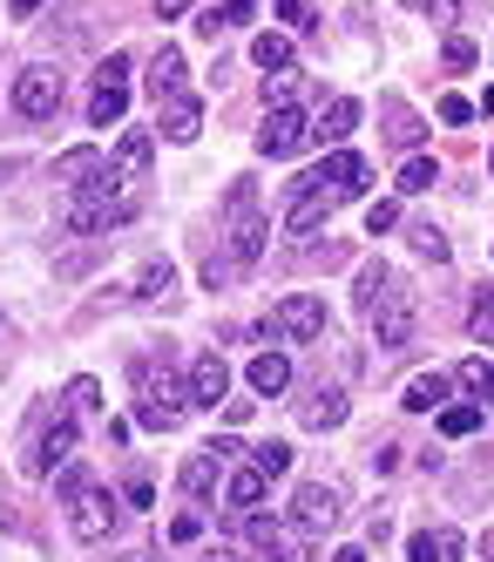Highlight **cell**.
<instances>
[{
	"mask_svg": "<svg viewBox=\"0 0 494 562\" xmlns=\"http://www.w3.org/2000/svg\"><path fill=\"white\" fill-rule=\"evenodd\" d=\"M305 143H312L305 109H265V130H258V149L265 156H299Z\"/></svg>",
	"mask_w": 494,
	"mask_h": 562,
	"instance_id": "11",
	"label": "cell"
},
{
	"mask_svg": "<svg viewBox=\"0 0 494 562\" xmlns=\"http://www.w3.org/2000/svg\"><path fill=\"white\" fill-rule=\"evenodd\" d=\"M244 536H251L271 562H292L284 555V529H278V515H258V508H244Z\"/></svg>",
	"mask_w": 494,
	"mask_h": 562,
	"instance_id": "27",
	"label": "cell"
},
{
	"mask_svg": "<svg viewBox=\"0 0 494 562\" xmlns=\"http://www.w3.org/2000/svg\"><path fill=\"white\" fill-rule=\"evenodd\" d=\"M244 380H251V393H265V400H271V393H284V386H292V359H284V352H258Z\"/></svg>",
	"mask_w": 494,
	"mask_h": 562,
	"instance_id": "24",
	"label": "cell"
},
{
	"mask_svg": "<svg viewBox=\"0 0 494 562\" xmlns=\"http://www.w3.org/2000/svg\"><path fill=\"white\" fill-rule=\"evenodd\" d=\"M75 434H81V420L61 407L48 427H41V440H34V448H27V474L41 481V474H55V468H68L75 461Z\"/></svg>",
	"mask_w": 494,
	"mask_h": 562,
	"instance_id": "6",
	"label": "cell"
},
{
	"mask_svg": "<svg viewBox=\"0 0 494 562\" xmlns=\"http://www.w3.org/2000/svg\"><path fill=\"white\" fill-rule=\"evenodd\" d=\"M454 380H461V386H468V393H481V380H487V359H468V367H461V373H454Z\"/></svg>",
	"mask_w": 494,
	"mask_h": 562,
	"instance_id": "41",
	"label": "cell"
},
{
	"mask_svg": "<svg viewBox=\"0 0 494 562\" xmlns=\"http://www.w3.org/2000/svg\"><path fill=\"white\" fill-rule=\"evenodd\" d=\"M61 407L81 420V414H96L102 407V380H89V373H81V380H68V393H61Z\"/></svg>",
	"mask_w": 494,
	"mask_h": 562,
	"instance_id": "31",
	"label": "cell"
},
{
	"mask_svg": "<svg viewBox=\"0 0 494 562\" xmlns=\"http://www.w3.org/2000/svg\"><path fill=\"white\" fill-rule=\"evenodd\" d=\"M197 8V0H156V21H183Z\"/></svg>",
	"mask_w": 494,
	"mask_h": 562,
	"instance_id": "43",
	"label": "cell"
},
{
	"mask_svg": "<svg viewBox=\"0 0 494 562\" xmlns=\"http://www.w3.org/2000/svg\"><path fill=\"white\" fill-rule=\"evenodd\" d=\"M251 8H258V0H224V8H211V14L231 27V21H251Z\"/></svg>",
	"mask_w": 494,
	"mask_h": 562,
	"instance_id": "40",
	"label": "cell"
},
{
	"mask_svg": "<svg viewBox=\"0 0 494 562\" xmlns=\"http://www.w3.org/2000/svg\"><path fill=\"white\" fill-rule=\"evenodd\" d=\"M251 468H258L265 481H278L284 468H292V448H284V440H265V448H251Z\"/></svg>",
	"mask_w": 494,
	"mask_h": 562,
	"instance_id": "34",
	"label": "cell"
},
{
	"mask_svg": "<svg viewBox=\"0 0 494 562\" xmlns=\"http://www.w3.org/2000/svg\"><path fill=\"white\" fill-rule=\"evenodd\" d=\"M386 143L393 149H414L420 143V115L406 109V102H386Z\"/></svg>",
	"mask_w": 494,
	"mask_h": 562,
	"instance_id": "29",
	"label": "cell"
},
{
	"mask_svg": "<svg viewBox=\"0 0 494 562\" xmlns=\"http://www.w3.org/2000/svg\"><path fill=\"white\" fill-rule=\"evenodd\" d=\"M115 562H156V555H149V549H122Z\"/></svg>",
	"mask_w": 494,
	"mask_h": 562,
	"instance_id": "49",
	"label": "cell"
},
{
	"mask_svg": "<svg viewBox=\"0 0 494 562\" xmlns=\"http://www.w3.org/2000/svg\"><path fill=\"white\" fill-rule=\"evenodd\" d=\"M81 488H89V474H81V468H75V461H68V474H61V502H75V495H81Z\"/></svg>",
	"mask_w": 494,
	"mask_h": 562,
	"instance_id": "42",
	"label": "cell"
},
{
	"mask_svg": "<svg viewBox=\"0 0 494 562\" xmlns=\"http://www.w3.org/2000/svg\"><path fill=\"white\" fill-rule=\"evenodd\" d=\"M102 170H109V164H102V149H89V143L68 149V156H55V183H61V190H89Z\"/></svg>",
	"mask_w": 494,
	"mask_h": 562,
	"instance_id": "19",
	"label": "cell"
},
{
	"mask_svg": "<svg viewBox=\"0 0 494 562\" xmlns=\"http://www.w3.org/2000/svg\"><path fill=\"white\" fill-rule=\"evenodd\" d=\"M352 299H359V312H380L386 299H400V271H393L386 258H373V265L359 271V292H352Z\"/></svg>",
	"mask_w": 494,
	"mask_h": 562,
	"instance_id": "21",
	"label": "cell"
},
{
	"mask_svg": "<svg viewBox=\"0 0 494 562\" xmlns=\"http://www.w3.org/2000/svg\"><path fill=\"white\" fill-rule=\"evenodd\" d=\"M265 488H271V481H265L258 468H237V474H224V502H231V508H258V502H265Z\"/></svg>",
	"mask_w": 494,
	"mask_h": 562,
	"instance_id": "28",
	"label": "cell"
},
{
	"mask_svg": "<svg viewBox=\"0 0 494 562\" xmlns=\"http://www.w3.org/2000/svg\"><path fill=\"white\" fill-rule=\"evenodd\" d=\"M251 61H258L265 75H292V61H299L292 34H258V42H251Z\"/></svg>",
	"mask_w": 494,
	"mask_h": 562,
	"instance_id": "25",
	"label": "cell"
},
{
	"mask_svg": "<svg viewBox=\"0 0 494 562\" xmlns=\"http://www.w3.org/2000/svg\"><path fill=\"white\" fill-rule=\"evenodd\" d=\"M75 515H68V529H75V542H109V529H115V495L102 488V481H89V488H81L75 502H68Z\"/></svg>",
	"mask_w": 494,
	"mask_h": 562,
	"instance_id": "7",
	"label": "cell"
},
{
	"mask_svg": "<svg viewBox=\"0 0 494 562\" xmlns=\"http://www.w3.org/2000/svg\"><path fill=\"white\" fill-rule=\"evenodd\" d=\"M468 339H474V346H494V285L468 305Z\"/></svg>",
	"mask_w": 494,
	"mask_h": 562,
	"instance_id": "32",
	"label": "cell"
},
{
	"mask_svg": "<svg viewBox=\"0 0 494 562\" xmlns=\"http://www.w3.org/2000/svg\"><path fill=\"white\" fill-rule=\"evenodd\" d=\"M183 386H190V407H217V400L231 393V367H224L217 352H197V359H190V380H183Z\"/></svg>",
	"mask_w": 494,
	"mask_h": 562,
	"instance_id": "14",
	"label": "cell"
},
{
	"mask_svg": "<svg viewBox=\"0 0 494 562\" xmlns=\"http://www.w3.org/2000/svg\"><path fill=\"white\" fill-rule=\"evenodd\" d=\"M130 380H136V427L170 434L183 420V407H190V386L170 380V346H162V359H136Z\"/></svg>",
	"mask_w": 494,
	"mask_h": 562,
	"instance_id": "1",
	"label": "cell"
},
{
	"mask_svg": "<svg viewBox=\"0 0 494 562\" xmlns=\"http://www.w3.org/2000/svg\"><path fill=\"white\" fill-rule=\"evenodd\" d=\"M339 420H346V393L318 380V386H312V393L299 400V427H312V434H333Z\"/></svg>",
	"mask_w": 494,
	"mask_h": 562,
	"instance_id": "15",
	"label": "cell"
},
{
	"mask_svg": "<svg viewBox=\"0 0 494 562\" xmlns=\"http://www.w3.org/2000/svg\"><path fill=\"white\" fill-rule=\"evenodd\" d=\"M237 454H244V448H237L231 434H217V440H203V448H197V454L183 461V474H177V481H183V495H197V502H211V495L224 488V468H231Z\"/></svg>",
	"mask_w": 494,
	"mask_h": 562,
	"instance_id": "4",
	"label": "cell"
},
{
	"mask_svg": "<svg viewBox=\"0 0 494 562\" xmlns=\"http://www.w3.org/2000/svg\"><path fill=\"white\" fill-rule=\"evenodd\" d=\"M400 454H406L400 440H380V448H373V468H380V474H393V468H400Z\"/></svg>",
	"mask_w": 494,
	"mask_h": 562,
	"instance_id": "39",
	"label": "cell"
},
{
	"mask_svg": "<svg viewBox=\"0 0 494 562\" xmlns=\"http://www.w3.org/2000/svg\"><path fill=\"white\" fill-rule=\"evenodd\" d=\"M468 115H474L468 95H440V123H468Z\"/></svg>",
	"mask_w": 494,
	"mask_h": 562,
	"instance_id": "38",
	"label": "cell"
},
{
	"mask_svg": "<svg viewBox=\"0 0 494 562\" xmlns=\"http://www.w3.org/2000/svg\"><path fill=\"white\" fill-rule=\"evenodd\" d=\"M481 109H494V82H487V95H481Z\"/></svg>",
	"mask_w": 494,
	"mask_h": 562,
	"instance_id": "51",
	"label": "cell"
},
{
	"mask_svg": "<svg viewBox=\"0 0 494 562\" xmlns=\"http://www.w3.org/2000/svg\"><path fill=\"white\" fill-rule=\"evenodd\" d=\"M333 204H339V196L325 190L318 177H299V196H292V211H284V237H305V231H318L325 217H333Z\"/></svg>",
	"mask_w": 494,
	"mask_h": 562,
	"instance_id": "12",
	"label": "cell"
},
{
	"mask_svg": "<svg viewBox=\"0 0 494 562\" xmlns=\"http://www.w3.org/2000/svg\"><path fill=\"white\" fill-rule=\"evenodd\" d=\"M224 245H231V265H258L265 245H271V217L258 204V183L251 177H237L224 190Z\"/></svg>",
	"mask_w": 494,
	"mask_h": 562,
	"instance_id": "2",
	"label": "cell"
},
{
	"mask_svg": "<svg viewBox=\"0 0 494 562\" xmlns=\"http://www.w3.org/2000/svg\"><path fill=\"white\" fill-rule=\"evenodd\" d=\"M170 285H177V265H170V258H149V265L136 271V292H130V299L156 305V299H170Z\"/></svg>",
	"mask_w": 494,
	"mask_h": 562,
	"instance_id": "26",
	"label": "cell"
},
{
	"mask_svg": "<svg viewBox=\"0 0 494 562\" xmlns=\"http://www.w3.org/2000/svg\"><path fill=\"white\" fill-rule=\"evenodd\" d=\"M406 555L414 562H461V529H420L406 542Z\"/></svg>",
	"mask_w": 494,
	"mask_h": 562,
	"instance_id": "23",
	"label": "cell"
},
{
	"mask_svg": "<svg viewBox=\"0 0 494 562\" xmlns=\"http://www.w3.org/2000/svg\"><path fill=\"white\" fill-rule=\"evenodd\" d=\"M170 536H177V542H197V536H203V521H197V515H177V529H170Z\"/></svg>",
	"mask_w": 494,
	"mask_h": 562,
	"instance_id": "45",
	"label": "cell"
},
{
	"mask_svg": "<svg viewBox=\"0 0 494 562\" xmlns=\"http://www.w3.org/2000/svg\"><path fill=\"white\" fill-rule=\"evenodd\" d=\"M55 109H61V75H55V68H21V75H14V115H27V123H48Z\"/></svg>",
	"mask_w": 494,
	"mask_h": 562,
	"instance_id": "9",
	"label": "cell"
},
{
	"mask_svg": "<svg viewBox=\"0 0 494 562\" xmlns=\"http://www.w3.org/2000/svg\"><path fill=\"white\" fill-rule=\"evenodd\" d=\"M149 156H156V143H149V130H130V136H122L115 143V156H109V190L115 196H136V183L149 177Z\"/></svg>",
	"mask_w": 494,
	"mask_h": 562,
	"instance_id": "8",
	"label": "cell"
},
{
	"mask_svg": "<svg viewBox=\"0 0 494 562\" xmlns=\"http://www.w3.org/2000/svg\"><path fill=\"white\" fill-rule=\"evenodd\" d=\"M278 21H292V27H312V21H305V0H278Z\"/></svg>",
	"mask_w": 494,
	"mask_h": 562,
	"instance_id": "44",
	"label": "cell"
},
{
	"mask_svg": "<svg viewBox=\"0 0 494 562\" xmlns=\"http://www.w3.org/2000/svg\"><path fill=\"white\" fill-rule=\"evenodd\" d=\"M440 183V164H434V156H406V164H400V190L406 196H420V190H434Z\"/></svg>",
	"mask_w": 494,
	"mask_h": 562,
	"instance_id": "30",
	"label": "cell"
},
{
	"mask_svg": "<svg viewBox=\"0 0 494 562\" xmlns=\"http://www.w3.org/2000/svg\"><path fill=\"white\" fill-rule=\"evenodd\" d=\"M41 14V0H14V21H34Z\"/></svg>",
	"mask_w": 494,
	"mask_h": 562,
	"instance_id": "47",
	"label": "cell"
},
{
	"mask_svg": "<svg viewBox=\"0 0 494 562\" xmlns=\"http://www.w3.org/2000/svg\"><path fill=\"white\" fill-rule=\"evenodd\" d=\"M393 224H400V204H393V196H380V204L366 211V231H373V237H386Z\"/></svg>",
	"mask_w": 494,
	"mask_h": 562,
	"instance_id": "37",
	"label": "cell"
},
{
	"mask_svg": "<svg viewBox=\"0 0 494 562\" xmlns=\"http://www.w3.org/2000/svg\"><path fill=\"white\" fill-rule=\"evenodd\" d=\"M203 562H244V555H237V549H224V542H217V549H203Z\"/></svg>",
	"mask_w": 494,
	"mask_h": 562,
	"instance_id": "46",
	"label": "cell"
},
{
	"mask_svg": "<svg viewBox=\"0 0 494 562\" xmlns=\"http://www.w3.org/2000/svg\"><path fill=\"white\" fill-rule=\"evenodd\" d=\"M440 61H447V68H474L481 55H474V42H468V34H447V48H440Z\"/></svg>",
	"mask_w": 494,
	"mask_h": 562,
	"instance_id": "36",
	"label": "cell"
},
{
	"mask_svg": "<svg viewBox=\"0 0 494 562\" xmlns=\"http://www.w3.org/2000/svg\"><path fill=\"white\" fill-rule=\"evenodd\" d=\"M339 515H346V502H339V488H333V481H305V488L292 495V521H299L305 536H325Z\"/></svg>",
	"mask_w": 494,
	"mask_h": 562,
	"instance_id": "10",
	"label": "cell"
},
{
	"mask_svg": "<svg viewBox=\"0 0 494 562\" xmlns=\"http://www.w3.org/2000/svg\"><path fill=\"white\" fill-rule=\"evenodd\" d=\"M406 245H414L420 258H434V265H447V231L440 224H414V231H406Z\"/></svg>",
	"mask_w": 494,
	"mask_h": 562,
	"instance_id": "33",
	"label": "cell"
},
{
	"mask_svg": "<svg viewBox=\"0 0 494 562\" xmlns=\"http://www.w3.org/2000/svg\"><path fill=\"white\" fill-rule=\"evenodd\" d=\"M258 339H271V346H312V339H325V299L292 292L271 318H258Z\"/></svg>",
	"mask_w": 494,
	"mask_h": 562,
	"instance_id": "3",
	"label": "cell"
},
{
	"mask_svg": "<svg viewBox=\"0 0 494 562\" xmlns=\"http://www.w3.org/2000/svg\"><path fill=\"white\" fill-rule=\"evenodd\" d=\"M130 55H109L96 68V95H89V130H115L122 123V109H130Z\"/></svg>",
	"mask_w": 494,
	"mask_h": 562,
	"instance_id": "5",
	"label": "cell"
},
{
	"mask_svg": "<svg viewBox=\"0 0 494 562\" xmlns=\"http://www.w3.org/2000/svg\"><path fill=\"white\" fill-rule=\"evenodd\" d=\"M373 318V339H380V352H400V346H414V299H386L380 312H366Z\"/></svg>",
	"mask_w": 494,
	"mask_h": 562,
	"instance_id": "13",
	"label": "cell"
},
{
	"mask_svg": "<svg viewBox=\"0 0 494 562\" xmlns=\"http://www.w3.org/2000/svg\"><path fill=\"white\" fill-rule=\"evenodd\" d=\"M481 400H487V407H494V367H487V380H481Z\"/></svg>",
	"mask_w": 494,
	"mask_h": 562,
	"instance_id": "50",
	"label": "cell"
},
{
	"mask_svg": "<svg viewBox=\"0 0 494 562\" xmlns=\"http://www.w3.org/2000/svg\"><path fill=\"white\" fill-rule=\"evenodd\" d=\"M359 130V102L352 95H333L318 109V123H312V143H325V149H346V136Z\"/></svg>",
	"mask_w": 494,
	"mask_h": 562,
	"instance_id": "16",
	"label": "cell"
},
{
	"mask_svg": "<svg viewBox=\"0 0 494 562\" xmlns=\"http://www.w3.org/2000/svg\"><path fill=\"white\" fill-rule=\"evenodd\" d=\"M474 427H481V407H440V434L447 440H468Z\"/></svg>",
	"mask_w": 494,
	"mask_h": 562,
	"instance_id": "35",
	"label": "cell"
},
{
	"mask_svg": "<svg viewBox=\"0 0 494 562\" xmlns=\"http://www.w3.org/2000/svg\"><path fill=\"white\" fill-rule=\"evenodd\" d=\"M162 136H170V143H197V136H203V102H197V95L162 102Z\"/></svg>",
	"mask_w": 494,
	"mask_h": 562,
	"instance_id": "22",
	"label": "cell"
},
{
	"mask_svg": "<svg viewBox=\"0 0 494 562\" xmlns=\"http://www.w3.org/2000/svg\"><path fill=\"white\" fill-rule=\"evenodd\" d=\"M325 562H366V549H333Z\"/></svg>",
	"mask_w": 494,
	"mask_h": 562,
	"instance_id": "48",
	"label": "cell"
},
{
	"mask_svg": "<svg viewBox=\"0 0 494 562\" xmlns=\"http://www.w3.org/2000/svg\"><path fill=\"white\" fill-rule=\"evenodd\" d=\"M447 393H454V380H447V373H414V380H406V393H400V407L406 414H440Z\"/></svg>",
	"mask_w": 494,
	"mask_h": 562,
	"instance_id": "20",
	"label": "cell"
},
{
	"mask_svg": "<svg viewBox=\"0 0 494 562\" xmlns=\"http://www.w3.org/2000/svg\"><path fill=\"white\" fill-rule=\"evenodd\" d=\"M366 177H373V170H366V156H352V149H333L325 170H318V183H333V196H359Z\"/></svg>",
	"mask_w": 494,
	"mask_h": 562,
	"instance_id": "18",
	"label": "cell"
},
{
	"mask_svg": "<svg viewBox=\"0 0 494 562\" xmlns=\"http://www.w3.org/2000/svg\"><path fill=\"white\" fill-rule=\"evenodd\" d=\"M183 75H190V68H183V48L162 42L156 61H149V75H143V89H149L156 102H177V95H183Z\"/></svg>",
	"mask_w": 494,
	"mask_h": 562,
	"instance_id": "17",
	"label": "cell"
}]
</instances>
